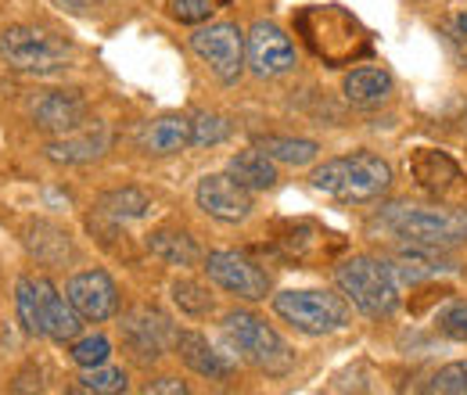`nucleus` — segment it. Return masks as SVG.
Listing matches in <instances>:
<instances>
[{
  "mask_svg": "<svg viewBox=\"0 0 467 395\" xmlns=\"http://www.w3.org/2000/svg\"><path fill=\"white\" fill-rule=\"evenodd\" d=\"M370 234H385L400 248H450L467 241V216L442 205H410L396 202L370 216Z\"/></svg>",
  "mask_w": 467,
  "mask_h": 395,
  "instance_id": "obj_1",
  "label": "nucleus"
},
{
  "mask_svg": "<svg viewBox=\"0 0 467 395\" xmlns=\"http://www.w3.org/2000/svg\"><path fill=\"white\" fill-rule=\"evenodd\" d=\"M295 26L306 36L309 51L317 57H324L327 65H349L356 57L370 55V33L338 4L302 7Z\"/></svg>",
  "mask_w": 467,
  "mask_h": 395,
  "instance_id": "obj_2",
  "label": "nucleus"
},
{
  "mask_svg": "<svg viewBox=\"0 0 467 395\" xmlns=\"http://www.w3.org/2000/svg\"><path fill=\"white\" fill-rule=\"evenodd\" d=\"M392 187V166L370 151H352L346 159H331L313 172V191L346 202V205H367L378 202Z\"/></svg>",
  "mask_w": 467,
  "mask_h": 395,
  "instance_id": "obj_3",
  "label": "nucleus"
},
{
  "mask_svg": "<svg viewBox=\"0 0 467 395\" xmlns=\"http://www.w3.org/2000/svg\"><path fill=\"white\" fill-rule=\"evenodd\" d=\"M335 281L342 295L367 317H392L400 309V277L389 259L374 255H352L335 270Z\"/></svg>",
  "mask_w": 467,
  "mask_h": 395,
  "instance_id": "obj_4",
  "label": "nucleus"
},
{
  "mask_svg": "<svg viewBox=\"0 0 467 395\" xmlns=\"http://www.w3.org/2000/svg\"><path fill=\"white\" fill-rule=\"evenodd\" d=\"M223 331H227V338L237 345V352L252 367H259V370H266L274 378H281V374L292 370L295 352L288 348V341L281 338L274 327H266V320H259L255 313L234 309V313L223 317Z\"/></svg>",
  "mask_w": 467,
  "mask_h": 395,
  "instance_id": "obj_5",
  "label": "nucleus"
},
{
  "mask_svg": "<svg viewBox=\"0 0 467 395\" xmlns=\"http://www.w3.org/2000/svg\"><path fill=\"white\" fill-rule=\"evenodd\" d=\"M274 309L302 335H335L349 327V298L335 291H281Z\"/></svg>",
  "mask_w": 467,
  "mask_h": 395,
  "instance_id": "obj_6",
  "label": "nucleus"
},
{
  "mask_svg": "<svg viewBox=\"0 0 467 395\" xmlns=\"http://www.w3.org/2000/svg\"><path fill=\"white\" fill-rule=\"evenodd\" d=\"M0 57L7 68L15 72H33V76H44V72H58L68 65L72 47L47 33V29H33V26H7L0 33Z\"/></svg>",
  "mask_w": 467,
  "mask_h": 395,
  "instance_id": "obj_7",
  "label": "nucleus"
},
{
  "mask_svg": "<svg viewBox=\"0 0 467 395\" xmlns=\"http://www.w3.org/2000/svg\"><path fill=\"white\" fill-rule=\"evenodd\" d=\"M191 51L202 57L220 83H234L244 68V36L234 22H213L191 33Z\"/></svg>",
  "mask_w": 467,
  "mask_h": 395,
  "instance_id": "obj_8",
  "label": "nucleus"
},
{
  "mask_svg": "<svg viewBox=\"0 0 467 395\" xmlns=\"http://www.w3.org/2000/svg\"><path fill=\"white\" fill-rule=\"evenodd\" d=\"M205 274L223 291L248 302H263L270 295V274L259 270L244 252H209L205 255Z\"/></svg>",
  "mask_w": 467,
  "mask_h": 395,
  "instance_id": "obj_9",
  "label": "nucleus"
},
{
  "mask_svg": "<svg viewBox=\"0 0 467 395\" xmlns=\"http://www.w3.org/2000/svg\"><path fill=\"white\" fill-rule=\"evenodd\" d=\"M244 57L252 65L255 76L274 79L295 68V47L285 36V29H277L274 22H255L244 36Z\"/></svg>",
  "mask_w": 467,
  "mask_h": 395,
  "instance_id": "obj_10",
  "label": "nucleus"
},
{
  "mask_svg": "<svg viewBox=\"0 0 467 395\" xmlns=\"http://www.w3.org/2000/svg\"><path fill=\"white\" fill-rule=\"evenodd\" d=\"M119 327H122V341L130 345V352L137 359H159V356H166L170 341H176L173 324L159 309H151V306L130 309Z\"/></svg>",
  "mask_w": 467,
  "mask_h": 395,
  "instance_id": "obj_11",
  "label": "nucleus"
},
{
  "mask_svg": "<svg viewBox=\"0 0 467 395\" xmlns=\"http://www.w3.org/2000/svg\"><path fill=\"white\" fill-rule=\"evenodd\" d=\"M198 209L220 223H241L252 213V191L241 187L231 172L202 176L198 183Z\"/></svg>",
  "mask_w": 467,
  "mask_h": 395,
  "instance_id": "obj_12",
  "label": "nucleus"
},
{
  "mask_svg": "<svg viewBox=\"0 0 467 395\" xmlns=\"http://www.w3.org/2000/svg\"><path fill=\"white\" fill-rule=\"evenodd\" d=\"M65 295L79 309V317L90 320V324L112 320L119 309V291L105 270H83V274H76L68 281V287H65Z\"/></svg>",
  "mask_w": 467,
  "mask_h": 395,
  "instance_id": "obj_13",
  "label": "nucleus"
},
{
  "mask_svg": "<svg viewBox=\"0 0 467 395\" xmlns=\"http://www.w3.org/2000/svg\"><path fill=\"white\" fill-rule=\"evenodd\" d=\"M29 115H33L36 130H44L51 137H65V133H72V130L83 126L87 105H83V98H76L68 90H44V94L33 98Z\"/></svg>",
  "mask_w": 467,
  "mask_h": 395,
  "instance_id": "obj_14",
  "label": "nucleus"
},
{
  "mask_svg": "<svg viewBox=\"0 0 467 395\" xmlns=\"http://www.w3.org/2000/svg\"><path fill=\"white\" fill-rule=\"evenodd\" d=\"M410 176L420 191L442 198L450 194L457 183H461V166L446 155V151H431V148H420L410 155Z\"/></svg>",
  "mask_w": 467,
  "mask_h": 395,
  "instance_id": "obj_15",
  "label": "nucleus"
},
{
  "mask_svg": "<svg viewBox=\"0 0 467 395\" xmlns=\"http://www.w3.org/2000/svg\"><path fill=\"white\" fill-rule=\"evenodd\" d=\"M40 287V313H44V335L55 341H76L83 331V317L79 309L68 302V295L61 298L58 287L47 281V277H36Z\"/></svg>",
  "mask_w": 467,
  "mask_h": 395,
  "instance_id": "obj_16",
  "label": "nucleus"
},
{
  "mask_svg": "<svg viewBox=\"0 0 467 395\" xmlns=\"http://www.w3.org/2000/svg\"><path fill=\"white\" fill-rule=\"evenodd\" d=\"M112 144V133L105 126H94V130H72L58 140H51L44 151L51 162H61V166H83V162H94L109 151Z\"/></svg>",
  "mask_w": 467,
  "mask_h": 395,
  "instance_id": "obj_17",
  "label": "nucleus"
},
{
  "mask_svg": "<svg viewBox=\"0 0 467 395\" xmlns=\"http://www.w3.org/2000/svg\"><path fill=\"white\" fill-rule=\"evenodd\" d=\"M173 345H176V356H180L194 374H202V378H209V381H223V378H231V363H227L209 341L202 338V335H194V331H180Z\"/></svg>",
  "mask_w": 467,
  "mask_h": 395,
  "instance_id": "obj_18",
  "label": "nucleus"
},
{
  "mask_svg": "<svg viewBox=\"0 0 467 395\" xmlns=\"http://www.w3.org/2000/svg\"><path fill=\"white\" fill-rule=\"evenodd\" d=\"M400 284H417V281H431L439 274H450L457 270L450 259H442V248H400L396 259H389Z\"/></svg>",
  "mask_w": 467,
  "mask_h": 395,
  "instance_id": "obj_19",
  "label": "nucleus"
},
{
  "mask_svg": "<svg viewBox=\"0 0 467 395\" xmlns=\"http://www.w3.org/2000/svg\"><path fill=\"white\" fill-rule=\"evenodd\" d=\"M346 101L356 109H378L381 101L392 98V76L385 68H374V65H363V68H352L346 76Z\"/></svg>",
  "mask_w": 467,
  "mask_h": 395,
  "instance_id": "obj_20",
  "label": "nucleus"
},
{
  "mask_svg": "<svg viewBox=\"0 0 467 395\" xmlns=\"http://www.w3.org/2000/svg\"><path fill=\"white\" fill-rule=\"evenodd\" d=\"M187 144H191V119L187 115H162V119L148 122L140 133V148L148 155H176Z\"/></svg>",
  "mask_w": 467,
  "mask_h": 395,
  "instance_id": "obj_21",
  "label": "nucleus"
},
{
  "mask_svg": "<svg viewBox=\"0 0 467 395\" xmlns=\"http://www.w3.org/2000/svg\"><path fill=\"white\" fill-rule=\"evenodd\" d=\"M227 172H231L241 187H248V191H270V187L277 183V166H274V159H270L266 151H259V148L237 151L231 162H227Z\"/></svg>",
  "mask_w": 467,
  "mask_h": 395,
  "instance_id": "obj_22",
  "label": "nucleus"
},
{
  "mask_svg": "<svg viewBox=\"0 0 467 395\" xmlns=\"http://www.w3.org/2000/svg\"><path fill=\"white\" fill-rule=\"evenodd\" d=\"M148 248H151V255H159V259H166V263H173V266H194V263L202 259L194 237H191L187 230H173V226L155 230V234L148 237Z\"/></svg>",
  "mask_w": 467,
  "mask_h": 395,
  "instance_id": "obj_23",
  "label": "nucleus"
},
{
  "mask_svg": "<svg viewBox=\"0 0 467 395\" xmlns=\"http://www.w3.org/2000/svg\"><path fill=\"white\" fill-rule=\"evenodd\" d=\"M26 248H29L40 263H47V266H61V263L72 255V241H68V234L55 223L29 226V234H26Z\"/></svg>",
  "mask_w": 467,
  "mask_h": 395,
  "instance_id": "obj_24",
  "label": "nucleus"
},
{
  "mask_svg": "<svg viewBox=\"0 0 467 395\" xmlns=\"http://www.w3.org/2000/svg\"><path fill=\"white\" fill-rule=\"evenodd\" d=\"M255 148L259 151H266L274 162H285V166H306V162H313L317 159V144L313 140H298V137H259L255 140Z\"/></svg>",
  "mask_w": 467,
  "mask_h": 395,
  "instance_id": "obj_25",
  "label": "nucleus"
},
{
  "mask_svg": "<svg viewBox=\"0 0 467 395\" xmlns=\"http://www.w3.org/2000/svg\"><path fill=\"white\" fill-rule=\"evenodd\" d=\"M15 309H18V324L26 335H44V313H40V287L36 277H18L15 287Z\"/></svg>",
  "mask_w": 467,
  "mask_h": 395,
  "instance_id": "obj_26",
  "label": "nucleus"
},
{
  "mask_svg": "<svg viewBox=\"0 0 467 395\" xmlns=\"http://www.w3.org/2000/svg\"><path fill=\"white\" fill-rule=\"evenodd\" d=\"M98 209H101L105 216H112V220H140V216L151 209V202H148V194H140L137 187H122V191L105 194Z\"/></svg>",
  "mask_w": 467,
  "mask_h": 395,
  "instance_id": "obj_27",
  "label": "nucleus"
},
{
  "mask_svg": "<svg viewBox=\"0 0 467 395\" xmlns=\"http://www.w3.org/2000/svg\"><path fill=\"white\" fill-rule=\"evenodd\" d=\"M231 137V122L220 112H198L191 115V144L194 148H213Z\"/></svg>",
  "mask_w": 467,
  "mask_h": 395,
  "instance_id": "obj_28",
  "label": "nucleus"
},
{
  "mask_svg": "<svg viewBox=\"0 0 467 395\" xmlns=\"http://www.w3.org/2000/svg\"><path fill=\"white\" fill-rule=\"evenodd\" d=\"M79 389H83V392H98V395L126 392V374H122L119 367H109V363L83 367V374H79Z\"/></svg>",
  "mask_w": 467,
  "mask_h": 395,
  "instance_id": "obj_29",
  "label": "nucleus"
},
{
  "mask_svg": "<svg viewBox=\"0 0 467 395\" xmlns=\"http://www.w3.org/2000/svg\"><path fill=\"white\" fill-rule=\"evenodd\" d=\"M173 302L187 317H205L213 309L209 287H202L198 281H173Z\"/></svg>",
  "mask_w": 467,
  "mask_h": 395,
  "instance_id": "obj_30",
  "label": "nucleus"
},
{
  "mask_svg": "<svg viewBox=\"0 0 467 395\" xmlns=\"http://www.w3.org/2000/svg\"><path fill=\"white\" fill-rule=\"evenodd\" d=\"M220 4H227V0H166L170 15H173L176 22H183V26H202V22H209Z\"/></svg>",
  "mask_w": 467,
  "mask_h": 395,
  "instance_id": "obj_31",
  "label": "nucleus"
},
{
  "mask_svg": "<svg viewBox=\"0 0 467 395\" xmlns=\"http://www.w3.org/2000/svg\"><path fill=\"white\" fill-rule=\"evenodd\" d=\"M109 352H112V345L105 335H90V338H76L72 345V359L79 363V367H98V363H109Z\"/></svg>",
  "mask_w": 467,
  "mask_h": 395,
  "instance_id": "obj_32",
  "label": "nucleus"
},
{
  "mask_svg": "<svg viewBox=\"0 0 467 395\" xmlns=\"http://www.w3.org/2000/svg\"><path fill=\"white\" fill-rule=\"evenodd\" d=\"M428 392H439V395H467V363H450V367H442V370H439V374L431 378Z\"/></svg>",
  "mask_w": 467,
  "mask_h": 395,
  "instance_id": "obj_33",
  "label": "nucleus"
},
{
  "mask_svg": "<svg viewBox=\"0 0 467 395\" xmlns=\"http://www.w3.org/2000/svg\"><path fill=\"white\" fill-rule=\"evenodd\" d=\"M439 331L446 338L467 341V302H453V306H446L439 313Z\"/></svg>",
  "mask_w": 467,
  "mask_h": 395,
  "instance_id": "obj_34",
  "label": "nucleus"
},
{
  "mask_svg": "<svg viewBox=\"0 0 467 395\" xmlns=\"http://www.w3.org/2000/svg\"><path fill=\"white\" fill-rule=\"evenodd\" d=\"M144 395H187V385L183 381H176V378H159V381H151Z\"/></svg>",
  "mask_w": 467,
  "mask_h": 395,
  "instance_id": "obj_35",
  "label": "nucleus"
},
{
  "mask_svg": "<svg viewBox=\"0 0 467 395\" xmlns=\"http://www.w3.org/2000/svg\"><path fill=\"white\" fill-rule=\"evenodd\" d=\"M457 33H461V36H467V15H461V18H457Z\"/></svg>",
  "mask_w": 467,
  "mask_h": 395,
  "instance_id": "obj_36",
  "label": "nucleus"
}]
</instances>
